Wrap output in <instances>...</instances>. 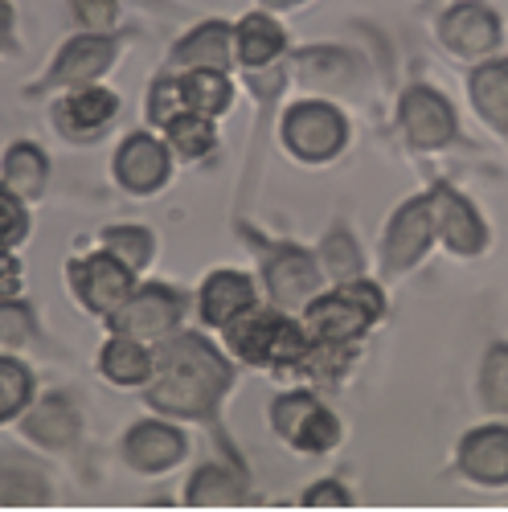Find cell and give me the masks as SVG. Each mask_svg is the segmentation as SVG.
Wrapping results in <instances>:
<instances>
[{"mask_svg":"<svg viewBox=\"0 0 508 512\" xmlns=\"http://www.w3.org/2000/svg\"><path fill=\"white\" fill-rule=\"evenodd\" d=\"M230 361L193 332H168L152 345L148 402L177 418H201L230 390Z\"/></svg>","mask_w":508,"mask_h":512,"instance_id":"6da1fadb","label":"cell"},{"mask_svg":"<svg viewBox=\"0 0 508 512\" xmlns=\"http://www.w3.org/2000/svg\"><path fill=\"white\" fill-rule=\"evenodd\" d=\"M230 353L246 365H267V369H300L312 340L304 332L300 320H291L287 312H263L250 308L242 320H234L226 328Z\"/></svg>","mask_w":508,"mask_h":512,"instance_id":"7a4b0ae2","label":"cell"},{"mask_svg":"<svg viewBox=\"0 0 508 512\" xmlns=\"http://www.w3.org/2000/svg\"><path fill=\"white\" fill-rule=\"evenodd\" d=\"M381 312H386L381 291L365 279H353V283H336V291L316 295L300 312V324L316 345H349V340L365 336L381 320Z\"/></svg>","mask_w":508,"mask_h":512,"instance_id":"3957f363","label":"cell"},{"mask_svg":"<svg viewBox=\"0 0 508 512\" xmlns=\"http://www.w3.org/2000/svg\"><path fill=\"white\" fill-rule=\"evenodd\" d=\"M271 426L304 455H324L341 443V422L312 394H283L271 402Z\"/></svg>","mask_w":508,"mask_h":512,"instance_id":"277c9868","label":"cell"},{"mask_svg":"<svg viewBox=\"0 0 508 512\" xmlns=\"http://www.w3.org/2000/svg\"><path fill=\"white\" fill-rule=\"evenodd\" d=\"M70 287L78 295V304L95 312V316H111L127 295L136 291V271L123 259H115L111 250H99L91 259H74L70 263Z\"/></svg>","mask_w":508,"mask_h":512,"instance_id":"5b68a950","label":"cell"},{"mask_svg":"<svg viewBox=\"0 0 508 512\" xmlns=\"http://www.w3.org/2000/svg\"><path fill=\"white\" fill-rule=\"evenodd\" d=\"M283 140L300 160L324 164L345 148L349 127H345L341 111L328 107V103H295L283 119Z\"/></svg>","mask_w":508,"mask_h":512,"instance_id":"8992f818","label":"cell"},{"mask_svg":"<svg viewBox=\"0 0 508 512\" xmlns=\"http://www.w3.org/2000/svg\"><path fill=\"white\" fill-rule=\"evenodd\" d=\"M111 332H127L136 340H148V345H156V340H164L168 332L181 328V295L168 291L160 283L152 287H136L127 300L107 316Z\"/></svg>","mask_w":508,"mask_h":512,"instance_id":"52a82bcc","label":"cell"},{"mask_svg":"<svg viewBox=\"0 0 508 512\" xmlns=\"http://www.w3.org/2000/svg\"><path fill=\"white\" fill-rule=\"evenodd\" d=\"M320 275L316 259L300 246H279L267 254V287L279 312H304L316 295H320Z\"/></svg>","mask_w":508,"mask_h":512,"instance_id":"ba28073f","label":"cell"},{"mask_svg":"<svg viewBox=\"0 0 508 512\" xmlns=\"http://www.w3.org/2000/svg\"><path fill=\"white\" fill-rule=\"evenodd\" d=\"M398 119L414 148H443L455 136V111L435 87H410L398 103Z\"/></svg>","mask_w":508,"mask_h":512,"instance_id":"9c48e42d","label":"cell"},{"mask_svg":"<svg viewBox=\"0 0 508 512\" xmlns=\"http://www.w3.org/2000/svg\"><path fill=\"white\" fill-rule=\"evenodd\" d=\"M439 37L459 58H484L500 46V17L488 5L463 0V5H451L447 17L439 21Z\"/></svg>","mask_w":508,"mask_h":512,"instance_id":"30bf717a","label":"cell"},{"mask_svg":"<svg viewBox=\"0 0 508 512\" xmlns=\"http://www.w3.org/2000/svg\"><path fill=\"white\" fill-rule=\"evenodd\" d=\"M431 201V222H435V238L447 242L455 254H480L488 242V230L480 222V213L472 209V201H463L455 189L435 185L427 193Z\"/></svg>","mask_w":508,"mask_h":512,"instance_id":"8fae6325","label":"cell"},{"mask_svg":"<svg viewBox=\"0 0 508 512\" xmlns=\"http://www.w3.org/2000/svg\"><path fill=\"white\" fill-rule=\"evenodd\" d=\"M431 238H435L431 201H427V197L406 201V205L394 213V218H390V226H386V267H390V271L414 267L422 254H427Z\"/></svg>","mask_w":508,"mask_h":512,"instance_id":"7c38bea8","label":"cell"},{"mask_svg":"<svg viewBox=\"0 0 508 512\" xmlns=\"http://www.w3.org/2000/svg\"><path fill=\"white\" fill-rule=\"evenodd\" d=\"M185 451H189L185 435L177 426L156 422V418L136 422L123 439V459L132 463L136 472H168V467H177L185 459Z\"/></svg>","mask_w":508,"mask_h":512,"instance_id":"4fadbf2b","label":"cell"},{"mask_svg":"<svg viewBox=\"0 0 508 512\" xmlns=\"http://www.w3.org/2000/svg\"><path fill=\"white\" fill-rule=\"evenodd\" d=\"M197 304H201V320L209 328H230L250 308H259V295H254L250 275H242V271H214L201 283Z\"/></svg>","mask_w":508,"mask_h":512,"instance_id":"5bb4252c","label":"cell"},{"mask_svg":"<svg viewBox=\"0 0 508 512\" xmlns=\"http://www.w3.org/2000/svg\"><path fill=\"white\" fill-rule=\"evenodd\" d=\"M115 177L127 193H156L168 181V148L144 132L127 136L115 152Z\"/></svg>","mask_w":508,"mask_h":512,"instance_id":"9a60e30c","label":"cell"},{"mask_svg":"<svg viewBox=\"0 0 508 512\" xmlns=\"http://www.w3.org/2000/svg\"><path fill=\"white\" fill-rule=\"evenodd\" d=\"M459 472L488 488L508 484V426H480V431L463 435Z\"/></svg>","mask_w":508,"mask_h":512,"instance_id":"2e32d148","label":"cell"},{"mask_svg":"<svg viewBox=\"0 0 508 512\" xmlns=\"http://www.w3.org/2000/svg\"><path fill=\"white\" fill-rule=\"evenodd\" d=\"M111 62H115V41L107 33H82V37L66 41V50L54 62L50 78L58 87H87L99 74H107Z\"/></svg>","mask_w":508,"mask_h":512,"instance_id":"e0dca14e","label":"cell"},{"mask_svg":"<svg viewBox=\"0 0 508 512\" xmlns=\"http://www.w3.org/2000/svg\"><path fill=\"white\" fill-rule=\"evenodd\" d=\"M119 115V99L95 82L87 87H74L62 103H58V127L66 136H99L103 127Z\"/></svg>","mask_w":508,"mask_h":512,"instance_id":"ac0fdd59","label":"cell"},{"mask_svg":"<svg viewBox=\"0 0 508 512\" xmlns=\"http://www.w3.org/2000/svg\"><path fill=\"white\" fill-rule=\"evenodd\" d=\"M78 426H82L78 410H74V402L66 394H46L41 402H33L29 414H25V435L37 439L41 447H54V451H62V447H70L78 439Z\"/></svg>","mask_w":508,"mask_h":512,"instance_id":"d6986e66","label":"cell"},{"mask_svg":"<svg viewBox=\"0 0 508 512\" xmlns=\"http://www.w3.org/2000/svg\"><path fill=\"white\" fill-rule=\"evenodd\" d=\"M230 58H234V29L222 21L197 25L173 50V66H185V70H226Z\"/></svg>","mask_w":508,"mask_h":512,"instance_id":"ffe728a7","label":"cell"},{"mask_svg":"<svg viewBox=\"0 0 508 512\" xmlns=\"http://www.w3.org/2000/svg\"><path fill=\"white\" fill-rule=\"evenodd\" d=\"M287 50V33L267 17V13H250L234 25V58L246 70H259L271 66L279 54Z\"/></svg>","mask_w":508,"mask_h":512,"instance_id":"44dd1931","label":"cell"},{"mask_svg":"<svg viewBox=\"0 0 508 512\" xmlns=\"http://www.w3.org/2000/svg\"><path fill=\"white\" fill-rule=\"evenodd\" d=\"M99 369L111 386H144L152 377V349L148 340H136L127 332H115L103 353H99Z\"/></svg>","mask_w":508,"mask_h":512,"instance_id":"7402d4cb","label":"cell"},{"mask_svg":"<svg viewBox=\"0 0 508 512\" xmlns=\"http://www.w3.org/2000/svg\"><path fill=\"white\" fill-rule=\"evenodd\" d=\"M246 492H250V484H246L242 472H234V467H226V463H205V467H197V476L185 488V504H193V508H234V504H246Z\"/></svg>","mask_w":508,"mask_h":512,"instance_id":"603a6c76","label":"cell"},{"mask_svg":"<svg viewBox=\"0 0 508 512\" xmlns=\"http://www.w3.org/2000/svg\"><path fill=\"white\" fill-rule=\"evenodd\" d=\"M177 78H181V91H185V107L189 111L209 115V119H218V115L230 111L234 87H230L226 70H185Z\"/></svg>","mask_w":508,"mask_h":512,"instance_id":"cb8c5ba5","label":"cell"},{"mask_svg":"<svg viewBox=\"0 0 508 512\" xmlns=\"http://www.w3.org/2000/svg\"><path fill=\"white\" fill-rule=\"evenodd\" d=\"M468 91H472L476 111L496 127V132L508 136V62L480 66L472 74V82H468Z\"/></svg>","mask_w":508,"mask_h":512,"instance_id":"d4e9b609","label":"cell"},{"mask_svg":"<svg viewBox=\"0 0 508 512\" xmlns=\"http://www.w3.org/2000/svg\"><path fill=\"white\" fill-rule=\"evenodd\" d=\"M0 173H5V185L29 201L37 197L41 189H46V173H50V164H46V152H41L37 144H13L5 152V164H0Z\"/></svg>","mask_w":508,"mask_h":512,"instance_id":"484cf974","label":"cell"},{"mask_svg":"<svg viewBox=\"0 0 508 512\" xmlns=\"http://www.w3.org/2000/svg\"><path fill=\"white\" fill-rule=\"evenodd\" d=\"M164 136H168V152H177L181 160H201V156L214 152V144H218L214 119H209V115H197V111L177 115L173 123L164 127Z\"/></svg>","mask_w":508,"mask_h":512,"instance_id":"4316f807","label":"cell"},{"mask_svg":"<svg viewBox=\"0 0 508 512\" xmlns=\"http://www.w3.org/2000/svg\"><path fill=\"white\" fill-rule=\"evenodd\" d=\"M33 406V377L21 361L0 357V422L17 418L21 410Z\"/></svg>","mask_w":508,"mask_h":512,"instance_id":"83f0119b","label":"cell"},{"mask_svg":"<svg viewBox=\"0 0 508 512\" xmlns=\"http://www.w3.org/2000/svg\"><path fill=\"white\" fill-rule=\"evenodd\" d=\"M103 250H111L115 259H123L132 271H140V267H148L156 246H152V234L140 230V226H107L103 230Z\"/></svg>","mask_w":508,"mask_h":512,"instance_id":"f1b7e54d","label":"cell"},{"mask_svg":"<svg viewBox=\"0 0 508 512\" xmlns=\"http://www.w3.org/2000/svg\"><path fill=\"white\" fill-rule=\"evenodd\" d=\"M320 267H324V275H332L336 283L361 279V250L353 246V238H349L345 230H332V234H328L324 254H320Z\"/></svg>","mask_w":508,"mask_h":512,"instance_id":"f546056e","label":"cell"},{"mask_svg":"<svg viewBox=\"0 0 508 512\" xmlns=\"http://www.w3.org/2000/svg\"><path fill=\"white\" fill-rule=\"evenodd\" d=\"M480 398L488 410L508 414V345H492L480 369Z\"/></svg>","mask_w":508,"mask_h":512,"instance_id":"4dcf8cb0","label":"cell"},{"mask_svg":"<svg viewBox=\"0 0 508 512\" xmlns=\"http://www.w3.org/2000/svg\"><path fill=\"white\" fill-rule=\"evenodd\" d=\"M0 504H46V480L33 472V463L0 467Z\"/></svg>","mask_w":508,"mask_h":512,"instance_id":"1f68e13d","label":"cell"},{"mask_svg":"<svg viewBox=\"0 0 508 512\" xmlns=\"http://www.w3.org/2000/svg\"><path fill=\"white\" fill-rule=\"evenodd\" d=\"M177 115H189L185 107V91H181V78L177 74H160L148 91V119L156 127H168Z\"/></svg>","mask_w":508,"mask_h":512,"instance_id":"d6a6232c","label":"cell"},{"mask_svg":"<svg viewBox=\"0 0 508 512\" xmlns=\"http://www.w3.org/2000/svg\"><path fill=\"white\" fill-rule=\"evenodd\" d=\"M349 74V58L336 50H308L300 54V78L304 82H320V87H341Z\"/></svg>","mask_w":508,"mask_h":512,"instance_id":"836d02e7","label":"cell"},{"mask_svg":"<svg viewBox=\"0 0 508 512\" xmlns=\"http://www.w3.org/2000/svg\"><path fill=\"white\" fill-rule=\"evenodd\" d=\"M29 336H33V312L5 295V300H0V353L21 349Z\"/></svg>","mask_w":508,"mask_h":512,"instance_id":"e575fe53","label":"cell"},{"mask_svg":"<svg viewBox=\"0 0 508 512\" xmlns=\"http://www.w3.org/2000/svg\"><path fill=\"white\" fill-rule=\"evenodd\" d=\"M25 234H29L25 201H21L9 185H0V250H13Z\"/></svg>","mask_w":508,"mask_h":512,"instance_id":"d590c367","label":"cell"},{"mask_svg":"<svg viewBox=\"0 0 508 512\" xmlns=\"http://www.w3.org/2000/svg\"><path fill=\"white\" fill-rule=\"evenodd\" d=\"M74 17L87 33H107L119 21V5L115 0H74Z\"/></svg>","mask_w":508,"mask_h":512,"instance_id":"8d00e7d4","label":"cell"},{"mask_svg":"<svg viewBox=\"0 0 508 512\" xmlns=\"http://www.w3.org/2000/svg\"><path fill=\"white\" fill-rule=\"evenodd\" d=\"M304 504H308V508H345V504H353V496H349L345 484L324 480V484H312V488L304 492Z\"/></svg>","mask_w":508,"mask_h":512,"instance_id":"74e56055","label":"cell"},{"mask_svg":"<svg viewBox=\"0 0 508 512\" xmlns=\"http://www.w3.org/2000/svg\"><path fill=\"white\" fill-rule=\"evenodd\" d=\"M9 33H13V5L9 0H0V46L9 41Z\"/></svg>","mask_w":508,"mask_h":512,"instance_id":"f35d334b","label":"cell"},{"mask_svg":"<svg viewBox=\"0 0 508 512\" xmlns=\"http://www.w3.org/2000/svg\"><path fill=\"white\" fill-rule=\"evenodd\" d=\"M267 9H291V5H304V0H263Z\"/></svg>","mask_w":508,"mask_h":512,"instance_id":"ab89813d","label":"cell"}]
</instances>
